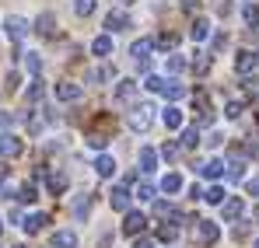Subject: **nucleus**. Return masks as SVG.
I'll use <instances>...</instances> for the list:
<instances>
[{"label": "nucleus", "instance_id": "nucleus-1", "mask_svg": "<svg viewBox=\"0 0 259 248\" xmlns=\"http://www.w3.org/2000/svg\"><path fill=\"white\" fill-rule=\"evenodd\" d=\"M130 129H133V133H147V129H151V123H154V105H147V102H144V105H137V109H133V112H130Z\"/></svg>", "mask_w": 259, "mask_h": 248}, {"label": "nucleus", "instance_id": "nucleus-2", "mask_svg": "<svg viewBox=\"0 0 259 248\" xmlns=\"http://www.w3.org/2000/svg\"><path fill=\"white\" fill-rule=\"evenodd\" d=\"M4 32H7V39L14 42V45H21L25 35H28V21L18 18V14H7V18H4Z\"/></svg>", "mask_w": 259, "mask_h": 248}, {"label": "nucleus", "instance_id": "nucleus-3", "mask_svg": "<svg viewBox=\"0 0 259 248\" xmlns=\"http://www.w3.org/2000/svg\"><path fill=\"white\" fill-rule=\"evenodd\" d=\"M217 238H221V227H217L214 220H196V241L203 248L217 245Z\"/></svg>", "mask_w": 259, "mask_h": 248}, {"label": "nucleus", "instance_id": "nucleus-4", "mask_svg": "<svg viewBox=\"0 0 259 248\" xmlns=\"http://www.w3.org/2000/svg\"><path fill=\"white\" fill-rule=\"evenodd\" d=\"M25 151V143L18 140V136H11V133H0V161H11V158H18Z\"/></svg>", "mask_w": 259, "mask_h": 248}, {"label": "nucleus", "instance_id": "nucleus-5", "mask_svg": "<svg viewBox=\"0 0 259 248\" xmlns=\"http://www.w3.org/2000/svg\"><path fill=\"white\" fill-rule=\"evenodd\" d=\"M144 227H147V217H144V213H137V210H126V220H123V231H126L130 238H137V234H144Z\"/></svg>", "mask_w": 259, "mask_h": 248}, {"label": "nucleus", "instance_id": "nucleus-6", "mask_svg": "<svg viewBox=\"0 0 259 248\" xmlns=\"http://www.w3.org/2000/svg\"><path fill=\"white\" fill-rule=\"evenodd\" d=\"M130 200H133V192H130L126 185H116V189L109 192V207L119 210V213H126V210H130Z\"/></svg>", "mask_w": 259, "mask_h": 248}, {"label": "nucleus", "instance_id": "nucleus-7", "mask_svg": "<svg viewBox=\"0 0 259 248\" xmlns=\"http://www.w3.org/2000/svg\"><path fill=\"white\" fill-rule=\"evenodd\" d=\"M130 25H133V21H130L126 11H109V14H105V28H109V35H112V32H126Z\"/></svg>", "mask_w": 259, "mask_h": 248}, {"label": "nucleus", "instance_id": "nucleus-8", "mask_svg": "<svg viewBox=\"0 0 259 248\" xmlns=\"http://www.w3.org/2000/svg\"><path fill=\"white\" fill-rule=\"evenodd\" d=\"M81 94H84L81 84H74V81H60L56 84V98H60V102H77Z\"/></svg>", "mask_w": 259, "mask_h": 248}, {"label": "nucleus", "instance_id": "nucleus-9", "mask_svg": "<svg viewBox=\"0 0 259 248\" xmlns=\"http://www.w3.org/2000/svg\"><path fill=\"white\" fill-rule=\"evenodd\" d=\"M35 32L46 35V39H53V35H56V14H53V11H42V14L35 18Z\"/></svg>", "mask_w": 259, "mask_h": 248}, {"label": "nucleus", "instance_id": "nucleus-10", "mask_svg": "<svg viewBox=\"0 0 259 248\" xmlns=\"http://www.w3.org/2000/svg\"><path fill=\"white\" fill-rule=\"evenodd\" d=\"M116 158L112 154H98V161H95V171H98V178H112L116 175Z\"/></svg>", "mask_w": 259, "mask_h": 248}, {"label": "nucleus", "instance_id": "nucleus-11", "mask_svg": "<svg viewBox=\"0 0 259 248\" xmlns=\"http://www.w3.org/2000/svg\"><path fill=\"white\" fill-rule=\"evenodd\" d=\"M221 213H224V220H238V217L245 213V203H242L238 196H231V200L221 203Z\"/></svg>", "mask_w": 259, "mask_h": 248}, {"label": "nucleus", "instance_id": "nucleus-12", "mask_svg": "<svg viewBox=\"0 0 259 248\" xmlns=\"http://www.w3.org/2000/svg\"><path fill=\"white\" fill-rule=\"evenodd\" d=\"M151 49H154V39H137L133 45H130V56H133L137 63H144V60L151 56Z\"/></svg>", "mask_w": 259, "mask_h": 248}, {"label": "nucleus", "instance_id": "nucleus-13", "mask_svg": "<svg viewBox=\"0 0 259 248\" xmlns=\"http://www.w3.org/2000/svg\"><path fill=\"white\" fill-rule=\"evenodd\" d=\"M46 224H49V217H46V213H32V217H25L21 231H25V234H39V231H46Z\"/></svg>", "mask_w": 259, "mask_h": 248}, {"label": "nucleus", "instance_id": "nucleus-14", "mask_svg": "<svg viewBox=\"0 0 259 248\" xmlns=\"http://www.w3.org/2000/svg\"><path fill=\"white\" fill-rule=\"evenodd\" d=\"M137 161H140V171L151 175V171L158 168V151H154V147H140V158H137Z\"/></svg>", "mask_w": 259, "mask_h": 248}, {"label": "nucleus", "instance_id": "nucleus-15", "mask_svg": "<svg viewBox=\"0 0 259 248\" xmlns=\"http://www.w3.org/2000/svg\"><path fill=\"white\" fill-rule=\"evenodd\" d=\"M235 70H238V74H249V70H256V53L242 49V53L235 56Z\"/></svg>", "mask_w": 259, "mask_h": 248}, {"label": "nucleus", "instance_id": "nucleus-16", "mask_svg": "<svg viewBox=\"0 0 259 248\" xmlns=\"http://www.w3.org/2000/svg\"><path fill=\"white\" fill-rule=\"evenodd\" d=\"M53 248H77V234L67 227V231H53Z\"/></svg>", "mask_w": 259, "mask_h": 248}, {"label": "nucleus", "instance_id": "nucleus-17", "mask_svg": "<svg viewBox=\"0 0 259 248\" xmlns=\"http://www.w3.org/2000/svg\"><path fill=\"white\" fill-rule=\"evenodd\" d=\"M189 35H193V42H207L210 39V21L207 18H196L193 28H189Z\"/></svg>", "mask_w": 259, "mask_h": 248}, {"label": "nucleus", "instance_id": "nucleus-18", "mask_svg": "<svg viewBox=\"0 0 259 248\" xmlns=\"http://www.w3.org/2000/svg\"><path fill=\"white\" fill-rule=\"evenodd\" d=\"M161 123L168 126V129H182V109H175V105H168V109L161 112Z\"/></svg>", "mask_w": 259, "mask_h": 248}, {"label": "nucleus", "instance_id": "nucleus-19", "mask_svg": "<svg viewBox=\"0 0 259 248\" xmlns=\"http://www.w3.org/2000/svg\"><path fill=\"white\" fill-rule=\"evenodd\" d=\"M224 168H228V165L214 158V161H203V165H200V175H203V178H221V175H224Z\"/></svg>", "mask_w": 259, "mask_h": 248}, {"label": "nucleus", "instance_id": "nucleus-20", "mask_svg": "<svg viewBox=\"0 0 259 248\" xmlns=\"http://www.w3.org/2000/svg\"><path fill=\"white\" fill-rule=\"evenodd\" d=\"M25 98H28V105H39V102L46 98V84H42V77H32V87H28V94H25Z\"/></svg>", "mask_w": 259, "mask_h": 248}, {"label": "nucleus", "instance_id": "nucleus-21", "mask_svg": "<svg viewBox=\"0 0 259 248\" xmlns=\"http://www.w3.org/2000/svg\"><path fill=\"white\" fill-rule=\"evenodd\" d=\"M91 53H95V56H109V53H112V35H109V32L98 35V39L91 42Z\"/></svg>", "mask_w": 259, "mask_h": 248}, {"label": "nucleus", "instance_id": "nucleus-22", "mask_svg": "<svg viewBox=\"0 0 259 248\" xmlns=\"http://www.w3.org/2000/svg\"><path fill=\"white\" fill-rule=\"evenodd\" d=\"M133 94H137V81H119L116 84V98H119V102H133Z\"/></svg>", "mask_w": 259, "mask_h": 248}, {"label": "nucleus", "instance_id": "nucleus-23", "mask_svg": "<svg viewBox=\"0 0 259 248\" xmlns=\"http://www.w3.org/2000/svg\"><path fill=\"white\" fill-rule=\"evenodd\" d=\"M228 178H231V182L245 178V158H238V154L231 158V165H228Z\"/></svg>", "mask_w": 259, "mask_h": 248}, {"label": "nucleus", "instance_id": "nucleus-24", "mask_svg": "<svg viewBox=\"0 0 259 248\" xmlns=\"http://www.w3.org/2000/svg\"><path fill=\"white\" fill-rule=\"evenodd\" d=\"M242 21H245L249 28H259V7L252 4V0H249V4L242 7Z\"/></svg>", "mask_w": 259, "mask_h": 248}, {"label": "nucleus", "instance_id": "nucleus-25", "mask_svg": "<svg viewBox=\"0 0 259 248\" xmlns=\"http://www.w3.org/2000/svg\"><path fill=\"white\" fill-rule=\"evenodd\" d=\"M18 200H21V203H35V200H39V185H35V182H25V185L18 189Z\"/></svg>", "mask_w": 259, "mask_h": 248}, {"label": "nucleus", "instance_id": "nucleus-26", "mask_svg": "<svg viewBox=\"0 0 259 248\" xmlns=\"http://www.w3.org/2000/svg\"><path fill=\"white\" fill-rule=\"evenodd\" d=\"M161 94H165L168 102H179V98L186 94V87H182L179 81H165V91H161Z\"/></svg>", "mask_w": 259, "mask_h": 248}, {"label": "nucleus", "instance_id": "nucleus-27", "mask_svg": "<svg viewBox=\"0 0 259 248\" xmlns=\"http://www.w3.org/2000/svg\"><path fill=\"white\" fill-rule=\"evenodd\" d=\"M186 67H189V60H186L182 53H172V56H168V74H182Z\"/></svg>", "mask_w": 259, "mask_h": 248}, {"label": "nucleus", "instance_id": "nucleus-28", "mask_svg": "<svg viewBox=\"0 0 259 248\" xmlns=\"http://www.w3.org/2000/svg\"><path fill=\"white\" fill-rule=\"evenodd\" d=\"M179 189H182V175H165V178H161V192H179Z\"/></svg>", "mask_w": 259, "mask_h": 248}, {"label": "nucleus", "instance_id": "nucleus-29", "mask_svg": "<svg viewBox=\"0 0 259 248\" xmlns=\"http://www.w3.org/2000/svg\"><path fill=\"white\" fill-rule=\"evenodd\" d=\"M196 143H200V129H196V126H189V129H182V147H186V151H193Z\"/></svg>", "mask_w": 259, "mask_h": 248}, {"label": "nucleus", "instance_id": "nucleus-30", "mask_svg": "<svg viewBox=\"0 0 259 248\" xmlns=\"http://www.w3.org/2000/svg\"><path fill=\"white\" fill-rule=\"evenodd\" d=\"M133 196H137L140 203H147V200H154V185H151V182H137V189H133Z\"/></svg>", "mask_w": 259, "mask_h": 248}, {"label": "nucleus", "instance_id": "nucleus-31", "mask_svg": "<svg viewBox=\"0 0 259 248\" xmlns=\"http://www.w3.org/2000/svg\"><path fill=\"white\" fill-rule=\"evenodd\" d=\"M203 200H207L210 207H221V203H224V189H221V185H210V189L203 192Z\"/></svg>", "mask_w": 259, "mask_h": 248}, {"label": "nucleus", "instance_id": "nucleus-32", "mask_svg": "<svg viewBox=\"0 0 259 248\" xmlns=\"http://www.w3.org/2000/svg\"><path fill=\"white\" fill-rule=\"evenodd\" d=\"M25 67H28L32 77H39V74H42V60H39V53H28V56H25Z\"/></svg>", "mask_w": 259, "mask_h": 248}, {"label": "nucleus", "instance_id": "nucleus-33", "mask_svg": "<svg viewBox=\"0 0 259 248\" xmlns=\"http://www.w3.org/2000/svg\"><path fill=\"white\" fill-rule=\"evenodd\" d=\"M63 189H67V175H60V171H56V175H49V192H53V196H60Z\"/></svg>", "mask_w": 259, "mask_h": 248}, {"label": "nucleus", "instance_id": "nucleus-34", "mask_svg": "<svg viewBox=\"0 0 259 248\" xmlns=\"http://www.w3.org/2000/svg\"><path fill=\"white\" fill-rule=\"evenodd\" d=\"M74 14H77V18L95 14V0H74Z\"/></svg>", "mask_w": 259, "mask_h": 248}, {"label": "nucleus", "instance_id": "nucleus-35", "mask_svg": "<svg viewBox=\"0 0 259 248\" xmlns=\"http://www.w3.org/2000/svg\"><path fill=\"white\" fill-rule=\"evenodd\" d=\"M144 87H147L151 94H161V91H165V77H158V74H151V77L144 81Z\"/></svg>", "mask_w": 259, "mask_h": 248}, {"label": "nucleus", "instance_id": "nucleus-36", "mask_svg": "<svg viewBox=\"0 0 259 248\" xmlns=\"http://www.w3.org/2000/svg\"><path fill=\"white\" fill-rule=\"evenodd\" d=\"M193 56H196V60H193V70H196V74H207V70H210V56H207V53H193Z\"/></svg>", "mask_w": 259, "mask_h": 248}, {"label": "nucleus", "instance_id": "nucleus-37", "mask_svg": "<svg viewBox=\"0 0 259 248\" xmlns=\"http://www.w3.org/2000/svg\"><path fill=\"white\" fill-rule=\"evenodd\" d=\"M84 143H88V147H95V151H102V147L109 143V136H105V133H88Z\"/></svg>", "mask_w": 259, "mask_h": 248}, {"label": "nucleus", "instance_id": "nucleus-38", "mask_svg": "<svg viewBox=\"0 0 259 248\" xmlns=\"http://www.w3.org/2000/svg\"><path fill=\"white\" fill-rule=\"evenodd\" d=\"M88 210H91V196H81V200H77V203H74V217H77V220H81V217H88Z\"/></svg>", "mask_w": 259, "mask_h": 248}, {"label": "nucleus", "instance_id": "nucleus-39", "mask_svg": "<svg viewBox=\"0 0 259 248\" xmlns=\"http://www.w3.org/2000/svg\"><path fill=\"white\" fill-rule=\"evenodd\" d=\"M112 77H116L112 67H102V70H91V74H88V81H112Z\"/></svg>", "mask_w": 259, "mask_h": 248}, {"label": "nucleus", "instance_id": "nucleus-40", "mask_svg": "<svg viewBox=\"0 0 259 248\" xmlns=\"http://www.w3.org/2000/svg\"><path fill=\"white\" fill-rule=\"evenodd\" d=\"M242 112H245V105H242V102H228V105H224V116H228V119H238Z\"/></svg>", "mask_w": 259, "mask_h": 248}, {"label": "nucleus", "instance_id": "nucleus-41", "mask_svg": "<svg viewBox=\"0 0 259 248\" xmlns=\"http://www.w3.org/2000/svg\"><path fill=\"white\" fill-rule=\"evenodd\" d=\"M158 238H161V241H175V238H179V227H168V224L158 227Z\"/></svg>", "mask_w": 259, "mask_h": 248}, {"label": "nucleus", "instance_id": "nucleus-42", "mask_svg": "<svg viewBox=\"0 0 259 248\" xmlns=\"http://www.w3.org/2000/svg\"><path fill=\"white\" fill-rule=\"evenodd\" d=\"M4 87H7V91H18V87H21V74H18V70H11V74H7V81H4Z\"/></svg>", "mask_w": 259, "mask_h": 248}, {"label": "nucleus", "instance_id": "nucleus-43", "mask_svg": "<svg viewBox=\"0 0 259 248\" xmlns=\"http://www.w3.org/2000/svg\"><path fill=\"white\" fill-rule=\"evenodd\" d=\"M175 42H179V39H175L172 32H165V35H158V39H154V45H161V49H172Z\"/></svg>", "mask_w": 259, "mask_h": 248}, {"label": "nucleus", "instance_id": "nucleus-44", "mask_svg": "<svg viewBox=\"0 0 259 248\" xmlns=\"http://www.w3.org/2000/svg\"><path fill=\"white\" fill-rule=\"evenodd\" d=\"M161 158H165V161H175V158H179V143H165V147H161Z\"/></svg>", "mask_w": 259, "mask_h": 248}, {"label": "nucleus", "instance_id": "nucleus-45", "mask_svg": "<svg viewBox=\"0 0 259 248\" xmlns=\"http://www.w3.org/2000/svg\"><path fill=\"white\" fill-rule=\"evenodd\" d=\"M231 238H235V241L249 238V224H235V227H231Z\"/></svg>", "mask_w": 259, "mask_h": 248}, {"label": "nucleus", "instance_id": "nucleus-46", "mask_svg": "<svg viewBox=\"0 0 259 248\" xmlns=\"http://www.w3.org/2000/svg\"><path fill=\"white\" fill-rule=\"evenodd\" d=\"M154 213L158 217H175V207L172 203H154Z\"/></svg>", "mask_w": 259, "mask_h": 248}, {"label": "nucleus", "instance_id": "nucleus-47", "mask_svg": "<svg viewBox=\"0 0 259 248\" xmlns=\"http://www.w3.org/2000/svg\"><path fill=\"white\" fill-rule=\"evenodd\" d=\"M11 123H14V116H11V112H4V109H0V129H11Z\"/></svg>", "mask_w": 259, "mask_h": 248}, {"label": "nucleus", "instance_id": "nucleus-48", "mask_svg": "<svg viewBox=\"0 0 259 248\" xmlns=\"http://www.w3.org/2000/svg\"><path fill=\"white\" fill-rule=\"evenodd\" d=\"M224 45H228V35H224V32H217V35H214V49H224Z\"/></svg>", "mask_w": 259, "mask_h": 248}, {"label": "nucleus", "instance_id": "nucleus-49", "mask_svg": "<svg viewBox=\"0 0 259 248\" xmlns=\"http://www.w3.org/2000/svg\"><path fill=\"white\" fill-rule=\"evenodd\" d=\"M133 248H154V241H151V238H137V241H133Z\"/></svg>", "mask_w": 259, "mask_h": 248}, {"label": "nucleus", "instance_id": "nucleus-50", "mask_svg": "<svg viewBox=\"0 0 259 248\" xmlns=\"http://www.w3.org/2000/svg\"><path fill=\"white\" fill-rule=\"evenodd\" d=\"M217 14H231V0H221L217 4Z\"/></svg>", "mask_w": 259, "mask_h": 248}, {"label": "nucleus", "instance_id": "nucleus-51", "mask_svg": "<svg viewBox=\"0 0 259 248\" xmlns=\"http://www.w3.org/2000/svg\"><path fill=\"white\" fill-rule=\"evenodd\" d=\"M7 175H11V168H7V161H0V182H7Z\"/></svg>", "mask_w": 259, "mask_h": 248}, {"label": "nucleus", "instance_id": "nucleus-52", "mask_svg": "<svg viewBox=\"0 0 259 248\" xmlns=\"http://www.w3.org/2000/svg\"><path fill=\"white\" fill-rule=\"evenodd\" d=\"M249 192H252V196H259V175L252 178V182H249Z\"/></svg>", "mask_w": 259, "mask_h": 248}, {"label": "nucleus", "instance_id": "nucleus-53", "mask_svg": "<svg viewBox=\"0 0 259 248\" xmlns=\"http://www.w3.org/2000/svg\"><path fill=\"white\" fill-rule=\"evenodd\" d=\"M182 7H186V11H196V7H200V0H182Z\"/></svg>", "mask_w": 259, "mask_h": 248}, {"label": "nucleus", "instance_id": "nucleus-54", "mask_svg": "<svg viewBox=\"0 0 259 248\" xmlns=\"http://www.w3.org/2000/svg\"><path fill=\"white\" fill-rule=\"evenodd\" d=\"M4 192H7V185H4V182H0V200H4Z\"/></svg>", "mask_w": 259, "mask_h": 248}, {"label": "nucleus", "instance_id": "nucleus-55", "mask_svg": "<svg viewBox=\"0 0 259 248\" xmlns=\"http://www.w3.org/2000/svg\"><path fill=\"white\" fill-rule=\"evenodd\" d=\"M256 67H259V53H256Z\"/></svg>", "mask_w": 259, "mask_h": 248}, {"label": "nucleus", "instance_id": "nucleus-56", "mask_svg": "<svg viewBox=\"0 0 259 248\" xmlns=\"http://www.w3.org/2000/svg\"><path fill=\"white\" fill-rule=\"evenodd\" d=\"M252 248H259V238H256V245H252Z\"/></svg>", "mask_w": 259, "mask_h": 248}, {"label": "nucleus", "instance_id": "nucleus-57", "mask_svg": "<svg viewBox=\"0 0 259 248\" xmlns=\"http://www.w3.org/2000/svg\"><path fill=\"white\" fill-rule=\"evenodd\" d=\"M0 231H4V220H0Z\"/></svg>", "mask_w": 259, "mask_h": 248}, {"label": "nucleus", "instance_id": "nucleus-58", "mask_svg": "<svg viewBox=\"0 0 259 248\" xmlns=\"http://www.w3.org/2000/svg\"><path fill=\"white\" fill-rule=\"evenodd\" d=\"M123 4H133V0H123Z\"/></svg>", "mask_w": 259, "mask_h": 248}]
</instances>
